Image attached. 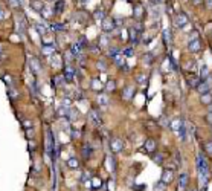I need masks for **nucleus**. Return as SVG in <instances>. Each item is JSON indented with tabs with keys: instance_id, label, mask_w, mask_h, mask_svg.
Masks as SVG:
<instances>
[{
	"instance_id": "1",
	"label": "nucleus",
	"mask_w": 212,
	"mask_h": 191,
	"mask_svg": "<svg viewBox=\"0 0 212 191\" xmlns=\"http://www.w3.org/2000/svg\"><path fill=\"white\" fill-rule=\"evenodd\" d=\"M54 136H52L51 128H47V135H46V152L49 156H54Z\"/></svg>"
},
{
	"instance_id": "2",
	"label": "nucleus",
	"mask_w": 212,
	"mask_h": 191,
	"mask_svg": "<svg viewBox=\"0 0 212 191\" xmlns=\"http://www.w3.org/2000/svg\"><path fill=\"white\" fill-rule=\"evenodd\" d=\"M174 23H175V26H177V28H185V26L189 23V19H188L186 14L180 12V14H177V17H175Z\"/></svg>"
},
{
	"instance_id": "3",
	"label": "nucleus",
	"mask_w": 212,
	"mask_h": 191,
	"mask_svg": "<svg viewBox=\"0 0 212 191\" xmlns=\"http://www.w3.org/2000/svg\"><path fill=\"white\" fill-rule=\"evenodd\" d=\"M110 148H112V152H114V153L122 152V148H124L122 141L119 139V138H112V141H110Z\"/></svg>"
},
{
	"instance_id": "4",
	"label": "nucleus",
	"mask_w": 212,
	"mask_h": 191,
	"mask_svg": "<svg viewBox=\"0 0 212 191\" xmlns=\"http://www.w3.org/2000/svg\"><path fill=\"white\" fill-rule=\"evenodd\" d=\"M102 29L104 31H107V32H110V31H113L114 29V26H116V23H114V20L113 19H110V17H104L102 20Z\"/></svg>"
},
{
	"instance_id": "5",
	"label": "nucleus",
	"mask_w": 212,
	"mask_h": 191,
	"mask_svg": "<svg viewBox=\"0 0 212 191\" xmlns=\"http://www.w3.org/2000/svg\"><path fill=\"white\" fill-rule=\"evenodd\" d=\"M188 49L191 51V52H198V51H201V41H200L198 38L189 40V43H188Z\"/></svg>"
},
{
	"instance_id": "6",
	"label": "nucleus",
	"mask_w": 212,
	"mask_h": 191,
	"mask_svg": "<svg viewBox=\"0 0 212 191\" xmlns=\"http://www.w3.org/2000/svg\"><path fill=\"white\" fill-rule=\"evenodd\" d=\"M93 150L95 148H92L90 144H84V147H82V158L84 159H90L92 154H93Z\"/></svg>"
},
{
	"instance_id": "7",
	"label": "nucleus",
	"mask_w": 212,
	"mask_h": 191,
	"mask_svg": "<svg viewBox=\"0 0 212 191\" xmlns=\"http://www.w3.org/2000/svg\"><path fill=\"white\" fill-rule=\"evenodd\" d=\"M173 179H174V173L171 170H165L162 173V182H163V184H169Z\"/></svg>"
},
{
	"instance_id": "8",
	"label": "nucleus",
	"mask_w": 212,
	"mask_h": 191,
	"mask_svg": "<svg viewBox=\"0 0 212 191\" xmlns=\"http://www.w3.org/2000/svg\"><path fill=\"white\" fill-rule=\"evenodd\" d=\"M64 79H67V81H73V77H75V70L70 67V66H66L64 69Z\"/></svg>"
},
{
	"instance_id": "9",
	"label": "nucleus",
	"mask_w": 212,
	"mask_h": 191,
	"mask_svg": "<svg viewBox=\"0 0 212 191\" xmlns=\"http://www.w3.org/2000/svg\"><path fill=\"white\" fill-rule=\"evenodd\" d=\"M144 148L147 150L148 153H153L154 150H156V141H154V139H147V141H145Z\"/></svg>"
},
{
	"instance_id": "10",
	"label": "nucleus",
	"mask_w": 212,
	"mask_h": 191,
	"mask_svg": "<svg viewBox=\"0 0 212 191\" xmlns=\"http://www.w3.org/2000/svg\"><path fill=\"white\" fill-rule=\"evenodd\" d=\"M122 95H124V100H127V101L131 100V98H133V95H134V87L127 86L125 89H124V93H122Z\"/></svg>"
},
{
	"instance_id": "11",
	"label": "nucleus",
	"mask_w": 212,
	"mask_h": 191,
	"mask_svg": "<svg viewBox=\"0 0 212 191\" xmlns=\"http://www.w3.org/2000/svg\"><path fill=\"white\" fill-rule=\"evenodd\" d=\"M134 19H140V17L144 15V12H145V9H144V6L142 5H139V3H134Z\"/></svg>"
},
{
	"instance_id": "12",
	"label": "nucleus",
	"mask_w": 212,
	"mask_h": 191,
	"mask_svg": "<svg viewBox=\"0 0 212 191\" xmlns=\"http://www.w3.org/2000/svg\"><path fill=\"white\" fill-rule=\"evenodd\" d=\"M195 89H197V90L201 93V95H203V93H207V92H211V89H209V84H207V83H205V81H200V83L197 84V87H195Z\"/></svg>"
},
{
	"instance_id": "13",
	"label": "nucleus",
	"mask_w": 212,
	"mask_h": 191,
	"mask_svg": "<svg viewBox=\"0 0 212 191\" xmlns=\"http://www.w3.org/2000/svg\"><path fill=\"white\" fill-rule=\"evenodd\" d=\"M89 118H90V121L95 124V126H101L102 124V121H101V118H99V115H98V112H90L89 113Z\"/></svg>"
},
{
	"instance_id": "14",
	"label": "nucleus",
	"mask_w": 212,
	"mask_h": 191,
	"mask_svg": "<svg viewBox=\"0 0 212 191\" xmlns=\"http://www.w3.org/2000/svg\"><path fill=\"white\" fill-rule=\"evenodd\" d=\"M31 67H32L34 73H40V72H41V64H40V61L35 58V57L31 60Z\"/></svg>"
},
{
	"instance_id": "15",
	"label": "nucleus",
	"mask_w": 212,
	"mask_h": 191,
	"mask_svg": "<svg viewBox=\"0 0 212 191\" xmlns=\"http://www.w3.org/2000/svg\"><path fill=\"white\" fill-rule=\"evenodd\" d=\"M40 12H41V15L45 17V19H51V17L55 14V12H54V9H52L51 6H43V9L40 11Z\"/></svg>"
},
{
	"instance_id": "16",
	"label": "nucleus",
	"mask_w": 212,
	"mask_h": 191,
	"mask_svg": "<svg viewBox=\"0 0 212 191\" xmlns=\"http://www.w3.org/2000/svg\"><path fill=\"white\" fill-rule=\"evenodd\" d=\"M31 6H32L34 11H41L43 6H45V2H41V0H32V3H31Z\"/></svg>"
},
{
	"instance_id": "17",
	"label": "nucleus",
	"mask_w": 212,
	"mask_h": 191,
	"mask_svg": "<svg viewBox=\"0 0 212 191\" xmlns=\"http://www.w3.org/2000/svg\"><path fill=\"white\" fill-rule=\"evenodd\" d=\"M200 78H201V81L209 78V69H207V66H205V64H203L201 69H200Z\"/></svg>"
},
{
	"instance_id": "18",
	"label": "nucleus",
	"mask_w": 212,
	"mask_h": 191,
	"mask_svg": "<svg viewBox=\"0 0 212 191\" xmlns=\"http://www.w3.org/2000/svg\"><path fill=\"white\" fill-rule=\"evenodd\" d=\"M128 35H130V40L133 43H138L139 40H138V37H139V34H138V31H136L134 28H130L128 29Z\"/></svg>"
},
{
	"instance_id": "19",
	"label": "nucleus",
	"mask_w": 212,
	"mask_h": 191,
	"mask_svg": "<svg viewBox=\"0 0 212 191\" xmlns=\"http://www.w3.org/2000/svg\"><path fill=\"white\" fill-rule=\"evenodd\" d=\"M64 9V2L63 0H56V3H55V8H54V12L55 14H61Z\"/></svg>"
},
{
	"instance_id": "20",
	"label": "nucleus",
	"mask_w": 212,
	"mask_h": 191,
	"mask_svg": "<svg viewBox=\"0 0 212 191\" xmlns=\"http://www.w3.org/2000/svg\"><path fill=\"white\" fill-rule=\"evenodd\" d=\"M177 132H179V135H180V139L186 141V124L182 122V126H180V128H179Z\"/></svg>"
},
{
	"instance_id": "21",
	"label": "nucleus",
	"mask_w": 212,
	"mask_h": 191,
	"mask_svg": "<svg viewBox=\"0 0 212 191\" xmlns=\"http://www.w3.org/2000/svg\"><path fill=\"white\" fill-rule=\"evenodd\" d=\"M188 180H189V176L186 174V173H182V174H180V180H179L180 186H182V188H185V186L188 185Z\"/></svg>"
},
{
	"instance_id": "22",
	"label": "nucleus",
	"mask_w": 212,
	"mask_h": 191,
	"mask_svg": "<svg viewBox=\"0 0 212 191\" xmlns=\"http://www.w3.org/2000/svg\"><path fill=\"white\" fill-rule=\"evenodd\" d=\"M81 51H82V47L79 46L78 43L72 44V47H70V54H72V55H79V54H81Z\"/></svg>"
},
{
	"instance_id": "23",
	"label": "nucleus",
	"mask_w": 212,
	"mask_h": 191,
	"mask_svg": "<svg viewBox=\"0 0 212 191\" xmlns=\"http://www.w3.org/2000/svg\"><path fill=\"white\" fill-rule=\"evenodd\" d=\"M67 118L70 119V121H75V119L78 118V110L69 107V110H67Z\"/></svg>"
},
{
	"instance_id": "24",
	"label": "nucleus",
	"mask_w": 212,
	"mask_h": 191,
	"mask_svg": "<svg viewBox=\"0 0 212 191\" xmlns=\"http://www.w3.org/2000/svg\"><path fill=\"white\" fill-rule=\"evenodd\" d=\"M163 37H165V43H166V44H171V43H173V35H171V31H169V29H165V31H163Z\"/></svg>"
},
{
	"instance_id": "25",
	"label": "nucleus",
	"mask_w": 212,
	"mask_h": 191,
	"mask_svg": "<svg viewBox=\"0 0 212 191\" xmlns=\"http://www.w3.org/2000/svg\"><path fill=\"white\" fill-rule=\"evenodd\" d=\"M54 51H55V47L52 46V44H49V46H46V44H45V46H43V54H45V55H52V54H54Z\"/></svg>"
},
{
	"instance_id": "26",
	"label": "nucleus",
	"mask_w": 212,
	"mask_h": 191,
	"mask_svg": "<svg viewBox=\"0 0 212 191\" xmlns=\"http://www.w3.org/2000/svg\"><path fill=\"white\" fill-rule=\"evenodd\" d=\"M105 164H108L110 167V171H114V168H116V165H114V159L112 156H107L105 158Z\"/></svg>"
},
{
	"instance_id": "27",
	"label": "nucleus",
	"mask_w": 212,
	"mask_h": 191,
	"mask_svg": "<svg viewBox=\"0 0 212 191\" xmlns=\"http://www.w3.org/2000/svg\"><path fill=\"white\" fill-rule=\"evenodd\" d=\"M105 89H107L108 92H113L114 89H116V81H113V79H108L107 84H105Z\"/></svg>"
},
{
	"instance_id": "28",
	"label": "nucleus",
	"mask_w": 212,
	"mask_h": 191,
	"mask_svg": "<svg viewBox=\"0 0 212 191\" xmlns=\"http://www.w3.org/2000/svg\"><path fill=\"white\" fill-rule=\"evenodd\" d=\"M49 60L52 61V66H58V64H60V57L56 55L55 52H54L52 55H49Z\"/></svg>"
},
{
	"instance_id": "29",
	"label": "nucleus",
	"mask_w": 212,
	"mask_h": 191,
	"mask_svg": "<svg viewBox=\"0 0 212 191\" xmlns=\"http://www.w3.org/2000/svg\"><path fill=\"white\" fill-rule=\"evenodd\" d=\"M98 103H99L101 106H107V104H108V98L104 95V93H101V95L98 96Z\"/></svg>"
},
{
	"instance_id": "30",
	"label": "nucleus",
	"mask_w": 212,
	"mask_h": 191,
	"mask_svg": "<svg viewBox=\"0 0 212 191\" xmlns=\"http://www.w3.org/2000/svg\"><path fill=\"white\" fill-rule=\"evenodd\" d=\"M67 165H69L70 168H78V167H79V162H78L75 158H70L69 161H67Z\"/></svg>"
},
{
	"instance_id": "31",
	"label": "nucleus",
	"mask_w": 212,
	"mask_h": 191,
	"mask_svg": "<svg viewBox=\"0 0 212 191\" xmlns=\"http://www.w3.org/2000/svg\"><path fill=\"white\" fill-rule=\"evenodd\" d=\"M201 103H205V104H211V92L203 93V95H201Z\"/></svg>"
},
{
	"instance_id": "32",
	"label": "nucleus",
	"mask_w": 212,
	"mask_h": 191,
	"mask_svg": "<svg viewBox=\"0 0 212 191\" xmlns=\"http://www.w3.org/2000/svg\"><path fill=\"white\" fill-rule=\"evenodd\" d=\"M165 188H166V184H163L162 180L154 185V191H165Z\"/></svg>"
},
{
	"instance_id": "33",
	"label": "nucleus",
	"mask_w": 212,
	"mask_h": 191,
	"mask_svg": "<svg viewBox=\"0 0 212 191\" xmlns=\"http://www.w3.org/2000/svg\"><path fill=\"white\" fill-rule=\"evenodd\" d=\"M188 83H189V86H192V87H197V84L200 83V79H198L197 77H191L188 79Z\"/></svg>"
},
{
	"instance_id": "34",
	"label": "nucleus",
	"mask_w": 212,
	"mask_h": 191,
	"mask_svg": "<svg viewBox=\"0 0 212 191\" xmlns=\"http://www.w3.org/2000/svg\"><path fill=\"white\" fill-rule=\"evenodd\" d=\"M182 122L183 121H180V119H175V121H173V124H171V128H173V130H179Z\"/></svg>"
},
{
	"instance_id": "35",
	"label": "nucleus",
	"mask_w": 212,
	"mask_h": 191,
	"mask_svg": "<svg viewBox=\"0 0 212 191\" xmlns=\"http://www.w3.org/2000/svg\"><path fill=\"white\" fill-rule=\"evenodd\" d=\"M35 28H37V31H38V32L41 34V35H45V34L47 32V28H45V26H43V25H40V23L35 25Z\"/></svg>"
},
{
	"instance_id": "36",
	"label": "nucleus",
	"mask_w": 212,
	"mask_h": 191,
	"mask_svg": "<svg viewBox=\"0 0 212 191\" xmlns=\"http://www.w3.org/2000/svg\"><path fill=\"white\" fill-rule=\"evenodd\" d=\"M104 17H105V15H104V11H102V9H96V11H95V19H96V20H102Z\"/></svg>"
},
{
	"instance_id": "37",
	"label": "nucleus",
	"mask_w": 212,
	"mask_h": 191,
	"mask_svg": "<svg viewBox=\"0 0 212 191\" xmlns=\"http://www.w3.org/2000/svg\"><path fill=\"white\" fill-rule=\"evenodd\" d=\"M124 55H125V57H133L134 55L133 47H127V49H124Z\"/></svg>"
},
{
	"instance_id": "38",
	"label": "nucleus",
	"mask_w": 212,
	"mask_h": 191,
	"mask_svg": "<svg viewBox=\"0 0 212 191\" xmlns=\"http://www.w3.org/2000/svg\"><path fill=\"white\" fill-rule=\"evenodd\" d=\"M67 110H69V107H64V106H61V107L58 109V115H60V116H64V115H67Z\"/></svg>"
},
{
	"instance_id": "39",
	"label": "nucleus",
	"mask_w": 212,
	"mask_h": 191,
	"mask_svg": "<svg viewBox=\"0 0 212 191\" xmlns=\"http://www.w3.org/2000/svg\"><path fill=\"white\" fill-rule=\"evenodd\" d=\"M114 63H116V66H119V67H122V66H124V60L121 58V57H114Z\"/></svg>"
},
{
	"instance_id": "40",
	"label": "nucleus",
	"mask_w": 212,
	"mask_h": 191,
	"mask_svg": "<svg viewBox=\"0 0 212 191\" xmlns=\"http://www.w3.org/2000/svg\"><path fill=\"white\" fill-rule=\"evenodd\" d=\"M144 61H145L147 64H151V61H153V55H151V54L144 55Z\"/></svg>"
},
{
	"instance_id": "41",
	"label": "nucleus",
	"mask_w": 212,
	"mask_h": 191,
	"mask_svg": "<svg viewBox=\"0 0 212 191\" xmlns=\"http://www.w3.org/2000/svg\"><path fill=\"white\" fill-rule=\"evenodd\" d=\"M52 29H54V31H63L64 26L61 23H54V25H52Z\"/></svg>"
},
{
	"instance_id": "42",
	"label": "nucleus",
	"mask_w": 212,
	"mask_h": 191,
	"mask_svg": "<svg viewBox=\"0 0 212 191\" xmlns=\"http://www.w3.org/2000/svg\"><path fill=\"white\" fill-rule=\"evenodd\" d=\"M162 159H163V156H162V154H156V156H154V159H153V161L156 162L157 165H160V164H162Z\"/></svg>"
},
{
	"instance_id": "43",
	"label": "nucleus",
	"mask_w": 212,
	"mask_h": 191,
	"mask_svg": "<svg viewBox=\"0 0 212 191\" xmlns=\"http://www.w3.org/2000/svg\"><path fill=\"white\" fill-rule=\"evenodd\" d=\"M136 79H138V83H145L147 81V77H145L144 73H139L138 77H136Z\"/></svg>"
},
{
	"instance_id": "44",
	"label": "nucleus",
	"mask_w": 212,
	"mask_h": 191,
	"mask_svg": "<svg viewBox=\"0 0 212 191\" xmlns=\"http://www.w3.org/2000/svg\"><path fill=\"white\" fill-rule=\"evenodd\" d=\"M78 44L81 47H84V46H87V40H86V37H81L79 38V41H78Z\"/></svg>"
},
{
	"instance_id": "45",
	"label": "nucleus",
	"mask_w": 212,
	"mask_h": 191,
	"mask_svg": "<svg viewBox=\"0 0 212 191\" xmlns=\"http://www.w3.org/2000/svg\"><path fill=\"white\" fill-rule=\"evenodd\" d=\"M98 67H99L101 70H105V69H107V66H105V63H104L102 60H101V61H98Z\"/></svg>"
},
{
	"instance_id": "46",
	"label": "nucleus",
	"mask_w": 212,
	"mask_h": 191,
	"mask_svg": "<svg viewBox=\"0 0 212 191\" xmlns=\"http://www.w3.org/2000/svg\"><path fill=\"white\" fill-rule=\"evenodd\" d=\"M23 127L28 128V130H31V128H32V122H31V121H25L23 122Z\"/></svg>"
},
{
	"instance_id": "47",
	"label": "nucleus",
	"mask_w": 212,
	"mask_h": 191,
	"mask_svg": "<svg viewBox=\"0 0 212 191\" xmlns=\"http://www.w3.org/2000/svg\"><path fill=\"white\" fill-rule=\"evenodd\" d=\"M92 86H93V89H96V90H99V89H101V84H99V81H98V79L92 83Z\"/></svg>"
},
{
	"instance_id": "48",
	"label": "nucleus",
	"mask_w": 212,
	"mask_h": 191,
	"mask_svg": "<svg viewBox=\"0 0 212 191\" xmlns=\"http://www.w3.org/2000/svg\"><path fill=\"white\" fill-rule=\"evenodd\" d=\"M118 49H116V47H113V49H110V55H112V57H116L118 55Z\"/></svg>"
},
{
	"instance_id": "49",
	"label": "nucleus",
	"mask_w": 212,
	"mask_h": 191,
	"mask_svg": "<svg viewBox=\"0 0 212 191\" xmlns=\"http://www.w3.org/2000/svg\"><path fill=\"white\" fill-rule=\"evenodd\" d=\"M54 81H55V84H60V86H61V84H63V78H61V77H60V78L56 77V78L54 79Z\"/></svg>"
},
{
	"instance_id": "50",
	"label": "nucleus",
	"mask_w": 212,
	"mask_h": 191,
	"mask_svg": "<svg viewBox=\"0 0 212 191\" xmlns=\"http://www.w3.org/2000/svg\"><path fill=\"white\" fill-rule=\"evenodd\" d=\"M206 152L209 153V154H211V152H212V148H211V142H207V144H206Z\"/></svg>"
},
{
	"instance_id": "51",
	"label": "nucleus",
	"mask_w": 212,
	"mask_h": 191,
	"mask_svg": "<svg viewBox=\"0 0 212 191\" xmlns=\"http://www.w3.org/2000/svg\"><path fill=\"white\" fill-rule=\"evenodd\" d=\"M160 122H162V126H168V122H166L165 116H162V118H160Z\"/></svg>"
},
{
	"instance_id": "52",
	"label": "nucleus",
	"mask_w": 212,
	"mask_h": 191,
	"mask_svg": "<svg viewBox=\"0 0 212 191\" xmlns=\"http://www.w3.org/2000/svg\"><path fill=\"white\" fill-rule=\"evenodd\" d=\"M2 19H5V12H3V9L0 8V20H2Z\"/></svg>"
},
{
	"instance_id": "53",
	"label": "nucleus",
	"mask_w": 212,
	"mask_h": 191,
	"mask_svg": "<svg viewBox=\"0 0 212 191\" xmlns=\"http://www.w3.org/2000/svg\"><path fill=\"white\" fill-rule=\"evenodd\" d=\"M211 121H212V118H211V112H209V113H207V122L211 124Z\"/></svg>"
},
{
	"instance_id": "54",
	"label": "nucleus",
	"mask_w": 212,
	"mask_h": 191,
	"mask_svg": "<svg viewBox=\"0 0 212 191\" xmlns=\"http://www.w3.org/2000/svg\"><path fill=\"white\" fill-rule=\"evenodd\" d=\"M206 5H207V8H211V0H206Z\"/></svg>"
},
{
	"instance_id": "55",
	"label": "nucleus",
	"mask_w": 212,
	"mask_h": 191,
	"mask_svg": "<svg viewBox=\"0 0 212 191\" xmlns=\"http://www.w3.org/2000/svg\"><path fill=\"white\" fill-rule=\"evenodd\" d=\"M200 191H206V190H205V185H203V186H201V190H200Z\"/></svg>"
},
{
	"instance_id": "56",
	"label": "nucleus",
	"mask_w": 212,
	"mask_h": 191,
	"mask_svg": "<svg viewBox=\"0 0 212 191\" xmlns=\"http://www.w3.org/2000/svg\"><path fill=\"white\" fill-rule=\"evenodd\" d=\"M81 2H86V0H81Z\"/></svg>"
},
{
	"instance_id": "57",
	"label": "nucleus",
	"mask_w": 212,
	"mask_h": 191,
	"mask_svg": "<svg viewBox=\"0 0 212 191\" xmlns=\"http://www.w3.org/2000/svg\"><path fill=\"white\" fill-rule=\"evenodd\" d=\"M54 2H56V0H54Z\"/></svg>"
},
{
	"instance_id": "58",
	"label": "nucleus",
	"mask_w": 212,
	"mask_h": 191,
	"mask_svg": "<svg viewBox=\"0 0 212 191\" xmlns=\"http://www.w3.org/2000/svg\"><path fill=\"white\" fill-rule=\"evenodd\" d=\"M192 191H195V190H192Z\"/></svg>"
}]
</instances>
